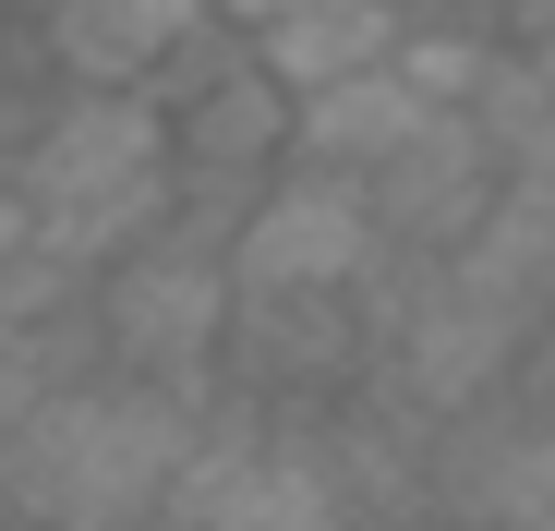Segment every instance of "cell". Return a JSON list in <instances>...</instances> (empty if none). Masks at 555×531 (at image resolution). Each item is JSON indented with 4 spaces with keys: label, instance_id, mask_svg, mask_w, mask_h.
Segmentation results:
<instances>
[{
    "label": "cell",
    "instance_id": "obj_3",
    "mask_svg": "<svg viewBox=\"0 0 555 531\" xmlns=\"http://www.w3.org/2000/svg\"><path fill=\"white\" fill-rule=\"evenodd\" d=\"M230 314H242V279H230V242L194 230V218H157L133 254L98 266V338L121 375H169V387H218L230 375Z\"/></svg>",
    "mask_w": 555,
    "mask_h": 531
},
{
    "label": "cell",
    "instance_id": "obj_9",
    "mask_svg": "<svg viewBox=\"0 0 555 531\" xmlns=\"http://www.w3.org/2000/svg\"><path fill=\"white\" fill-rule=\"evenodd\" d=\"M399 25H411V0H302V13L242 25V37H254V61L291 85V98H314V85H338V73H362V61H387Z\"/></svg>",
    "mask_w": 555,
    "mask_h": 531
},
{
    "label": "cell",
    "instance_id": "obj_12",
    "mask_svg": "<svg viewBox=\"0 0 555 531\" xmlns=\"http://www.w3.org/2000/svg\"><path fill=\"white\" fill-rule=\"evenodd\" d=\"M278 13H302V0H230V25H278Z\"/></svg>",
    "mask_w": 555,
    "mask_h": 531
},
{
    "label": "cell",
    "instance_id": "obj_5",
    "mask_svg": "<svg viewBox=\"0 0 555 531\" xmlns=\"http://www.w3.org/2000/svg\"><path fill=\"white\" fill-rule=\"evenodd\" d=\"M375 375V302L362 290H242L230 387L242 399H350Z\"/></svg>",
    "mask_w": 555,
    "mask_h": 531
},
{
    "label": "cell",
    "instance_id": "obj_13",
    "mask_svg": "<svg viewBox=\"0 0 555 531\" xmlns=\"http://www.w3.org/2000/svg\"><path fill=\"white\" fill-rule=\"evenodd\" d=\"M531 61H543V85H555V25H543V37H531Z\"/></svg>",
    "mask_w": 555,
    "mask_h": 531
},
{
    "label": "cell",
    "instance_id": "obj_7",
    "mask_svg": "<svg viewBox=\"0 0 555 531\" xmlns=\"http://www.w3.org/2000/svg\"><path fill=\"white\" fill-rule=\"evenodd\" d=\"M435 121V98L399 73V49L387 61H362V73H338V85H314L302 98V121H291V157H314V169H350V182H375V169L411 145Z\"/></svg>",
    "mask_w": 555,
    "mask_h": 531
},
{
    "label": "cell",
    "instance_id": "obj_1",
    "mask_svg": "<svg viewBox=\"0 0 555 531\" xmlns=\"http://www.w3.org/2000/svg\"><path fill=\"white\" fill-rule=\"evenodd\" d=\"M206 423H218V387H169V375L98 363V375L49 387V399L13 423V448H0V507L73 519V531H98V519H157Z\"/></svg>",
    "mask_w": 555,
    "mask_h": 531
},
{
    "label": "cell",
    "instance_id": "obj_4",
    "mask_svg": "<svg viewBox=\"0 0 555 531\" xmlns=\"http://www.w3.org/2000/svg\"><path fill=\"white\" fill-rule=\"evenodd\" d=\"M387 266H399V242L375 218V182L314 169V157H291L230 230V279L242 290H375Z\"/></svg>",
    "mask_w": 555,
    "mask_h": 531
},
{
    "label": "cell",
    "instance_id": "obj_8",
    "mask_svg": "<svg viewBox=\"0 0 555 531\" xmlns=\"http://www.w3.org/2000/svg\"><path fill=\"white\" fill-rule=\"evenodd\" d=\"M230 0H49V49H61V73L73 85H157V61L194 37V25H218Z\"/></svg>",
    "mask_w": 555,
    "mask_h": 531
},
{
    "label": "cell",
    "instance_id": "obj_2",
    "mask_svg": "<svg viewBox=\"0 0 555 531\" xmlns=\"http://www.w3.org/2000/svg\"><path fill=\"white\" fill-rule=\"evenodd\" d=\"M25 194H37V242L98 279L109 254H133L181 206L169 98L157 85H61L49 121L25 133Z\"/></svg>",
    "mask_w": 555,
    "mask_h": 531
},
{
    "label": "cell",
    "instance_id": "obj_11",
    "mask_svg": "<svg viewBox=\"0 0 555 531\" xmlns=\"http://www.w3.org/2000/svg\"><path fill=\"white\" fill-rule=\"evenodd\" d=\"M37 242V194H25V157H0V266Z\"/></svg>",
    "mask_w": 555,
    "mask_h": 531
},
{
    "label": "cell",
    "instance_id": "obj_6",
    "mask_svg": "<svg viewBox=\"0 0 555 531\" xmlns=\"http://www.w3.org/2000/svg\"><path fill=\"white\" fill-rule=\"evenodd\" d=\"M495 194H507V145H495L472 109H435V121L375 169V218H387L399 254H447Z\"/></svg>",
    "mask_w": 555,
    "mask_h": 531
},
{
    "label": "cell",
    "instance_id": "obj_10",
    "mask_svg": "<svg viewBox=\"0 0 555 531\" xmlns=\"http://www.w3.org/2000/svg\"><path fill=\"white\" fill-rule=\"evenodd\" d=\"M472 435L483 448L459 459V471H435V495L447 507H472V519H555V423H483L472 411Z\"/></svg>",
    "mask_w": 555,
    "mask_h": 531
}]
</instances>
